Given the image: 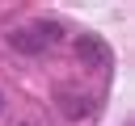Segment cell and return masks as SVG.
Instances as JSON below:
<instances>
[{"mask_svg":"<svg viewBox=\"0 0 135 126\" xmlns=\"http://www.w3.org/2000/svg\"><path fill=\"white\" fill-rule=\"evenodd\" d=\"M8 42H13V50H21V55H42V46H46L34 29H13Z\"/></svg>","mask_w":135,"mask_h":126,"instance_id":"1","label":"cell"},{"mask_svg":"<svg viewBox=\"0 0 135 126\" xmlns=\"http://www.w3.org/2000/svg\"><path fill=\"white\" fill-rule=\"evenodd\" d=\"M0 109H4V97H0Z\"/></svg>","mask_w":135,"mask_h":126,"instance_id":"2","label":"cell"}]
</instances>
